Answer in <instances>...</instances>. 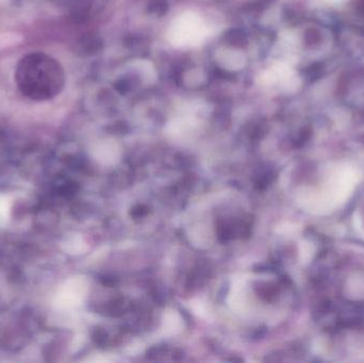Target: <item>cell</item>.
<instances>
[{
	"mask_svg": "<svg viewBox=\"0 0 364 363\" xmlns=\"http://www.w3.org/2000/svg\"><path fill=\"white\" fill-rule=\"evenodd\" d=\"M333 1H342V0H333Z\"/></svg>",
	"mask_w": 364,
	"mask_h": 363,
	"instance_id": "3957f363",
	"label": "cell"
},
{
	"mask_svg": "<svg viewBox=\"0 0 364 363\" xmlns=\"http://www.w3.org/2000/svg\"><path fill=\"white\" fill-rule=\"evenodd\" d=\"M15 85L21 95L33 102H46L58 95L63 82L59 63L42 51L23 55L14 72Z\"/></svg>",
	"mask_w": 364,
	"mask_h": 363,
	"instance_id": "6da1fadb",
	"label": "cell"
},
{
	"mask_svg": "<svg viewBox=\"0 0 364 363\" xmlns=\"http://www.w3.org/2000/svg\"><path fill=\"white\" fill-rule=\"evenodd\" d=\"M208 36L205 21L197 13L188 12L178 15L168 30V40L178 48L198 46Z\"/></svg>",
	"mask_w": 364,
	"mask_h": 363,
	"instance_id": "7a4b0ae2",
	"label": "cell"
}]
</instances>
